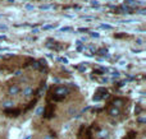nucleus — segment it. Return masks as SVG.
Returning a JSON list of instances; mask_svg holds the SVG:
<instances>
[{
    "instance_id": "obj_1",
    "label": "nucleus",
    "mask_w": 146,
    "mask_h": 139,
    "mask_svg": "<svg viewBox=\"0 0 146 139\" xmlns=\"http://www.w3.org/2000/svg\"><path fill=\"white\" fill-rule=\"evenodd\" d=\"M54 110H55V106L53 103H49L46 107L44 108V117L45 119H50L54 116Z\"/></svg>"
},
{
    "instance_id": "obj_2",
    "label": "nucleus",
    "mask_w": 146,
    "mask_h": 139,
    "mask_svg": "<svg viewBox=\"0 0 146 139\" xmlns=\"http://www.w3.org/2000/svg\"><path fill=\"white\" fill-rule=\"evenodd\" d=\"M4 114H5L7 116H9V117H17V116L21 114V110H19V108H7V110L4 111Z\"/></svg>"
},
{
    "instance_id": "obj_3",
    "label": "nucleus",
    "mask_w": 146,
    "mask_h": 139,
    "mask_svg": "<svg viewBox=\"0 0 146 139\" xmlns=\"http://www.w3.org/2000/svg\"><path fill=\"white\" fill-rule=\"evenodd\" d=\"M81 139H92V130H91V128H86L85 129Z\"/></svg>"
},
{
    "instance_id": "obj_4",
    "label": "nucleus",
    "mask_w": 146,
    "mask_h": 139,
    "mask_svg": "<svg viewBox=\"0 0 146 139\" xmlns=\"http://www.w3.org/2000/svg\"><path fill=\"white\" fill-rule=\"evenodd\" d=\"M109 114L112 115V116H118L119 114H120V111H119V108L118 107H112L109 110Z\"/></svg>"
},
{
    "instance_id": "obj_5",
    "label": "nucleus",
    "mask_w": 146,
    "mask_h": 139,
    "mask_svg": "<svg viewBox=\"0 0 146 139\" xmlns=\"http://www.w3.org/2000/svg\"><path fill=\"white\" fill-rule=\"evenodd\" d=\"M136 137H137V133L135 130H131V131H128V134L126 135L124 139H136Z\"/></svg>"
},
{
    "instance_id": "obj_6",
    "label": "nucleus",
    "mask_w": 146,
    "mask_h": 139,
    "mask_svg": "<svg viewBox=\"0 0 146 139\" xmlns=\"http://www.w3.org/2000/svg\"><path fill=\"white\" fill-rule=\"evenodd\" d=\"M18 92H19V87H17V86H13L9 88V94H17Z\"/></svg>"
},
{
    "instance_id": "obj_7",
    "label": "nucleus",
    "mask_w": 146,
    "mask_h": 139,
    "mask_svg": "<svg viewBox=\"0 0 146 139\" xmlns=\"http://www.w3.org/2000/svg\"><path fill=\"white\" fill-rule=\"evenodd\" d=\"M36 102H37V98H35V100H32V101L29 102L28 105H27V107L25 108V111H28L29 108H32V107H33V106H35V105H36Z\"/></svg>"
},
{
    "instance_id": "obj_8",
    "label": "nucleus",
    "mask_w": 146,
    "mask_h": 139,
    "mask_svg": "<svg viewBox=\"0 0 146 139\" xmlns=\"http://www.w3.org/2000/svg\"><path fill=\"white\" fill-rule=\"evenodd\" d=\"M138 123L144 124V123H145V117H140V119H138Z\"/></svg>"
},
{
    "instance_id": "obj_9",
    "label": "nucleus",
    "mask_w": 146,
    "mask_h": 139,
    "mask_svg": "<svg viewBox=\"0 0 146 139\" xmlns=\"http://www.w3.org/2000/svg\"><path fill=\"white\" fill-rule=\"evenodd\" d=\"M42 111H44V107H40L39 110H37V115H40V114H41Z\"/></svg>"
},
{
    "instance_id": "obj_10",
    "label": "nucleus",
    "mask_w": 146,
    "mask_h": 139,
    "mask_svg": "<svg viewBox=\"0 0 146 139\" xmlns=\"http://www.w3.org/2000/svg\"><path fill=\"white\" fill-rule=\"evenodd\" d=\"M29 138H31V137H29V135H27V137H26L25 139H29Z\"/></svg>"
},
{
    "instance_id": "obj_11",
    "label": "nucleus",
    "mask_w": 146,
    "mask_h": 139,
    "mask_svg": "<svg viewBox=\"0 0 146 139\" xmlns=\"http://www.w3.org/2000/svg\"><path fill=\"white\" fill-rule=\"evenodd\" d=\"M45 139H51V138H50V137H46V138H45Z\"/></svg>"
}]
</instances>
